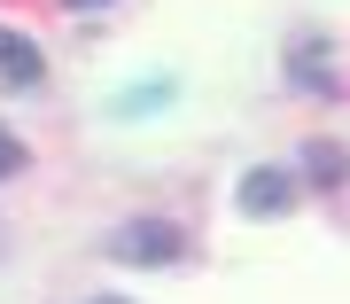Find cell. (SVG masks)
<instances>
[{"instance_id":"obj_7","label":"cell","mask_w":350,"mask_h":304,"mask_svg":"<svg viewBox=\"0 0 350 304\" xmlns=\"http://www.w3.org/2000/svg\"><path fill=\"white\" fill-rule=\"evenodd\" d=\"M63 8H78V16H94V8H109V0H63Z\"/></svg>"},{"instance_id":"obj_2","label":"cell","mask_w":350,"mask_h":304,"mask_svg":"<svg viewBox=\"0 0 350 304\" xmlns=\"http://www.w3.org/2000/svg\"><path fill=\"white\" fill-rule=\"evenodd\" d=\"M234 195H241V211H250V218H280L288 203H296V172H288V164H257Z\"/></svg>"},{"instance_id":"obj_1","label":"cell","mask_w":350,"mask_h":304,"mask_svg":"<svg viewBox=\"0 0 350 304\" xmlns=\"http://www.w3.org/2000/svg\"><path fill=\"white\" fill-rule=\"evenodd\" d=\"M109 257L117 266H179L187 257V227H172V218H125V227H109Z\"/></svg>"},{"instance_id":"obj_5","label":"cell","mask_w":350,"mask_h":304,"mask_svg":"<svg viewBox=\"0 0 350 304\" xmlns=\"http://www.w3.org/2000/svg\"><path fill=\"white\" fill-rule=\"evenodd\" d=\"M0 78H8V86H31L39 78V47L24 31H8V24H0Z\"/></svg>"},{"instance_id":"obj_6","label":"cell","mask_w":350,"mask_h":304,"mask_svg":"<svg viewBox=\"0 0 350 304\" xmlns=\"http://www.w3.org/2000/svg\"><path fill=\"white\" fill-rule=\"evenodd\" d=\"M31 164V156H24V140H16L8 125H0V179H16V172H24Z\"/></svg>"},{"instance_id":"obj_4","label":"cell","mask_w":350,"mask_h":304,"mask_svg":"<svg viewBox=\"0 0 350 304\" xmlns=\"http://www.w3.org/2000/svg\"><path fill=\"white\" fill-rule=\"evenodd\" d=\"M288 78H296L304 94H342V78H335V63H327V39H304V55L288 47Z\"/></svg>"},{"instance_id":"obj_3","label":"cell","mask_w":350,"mask_h":304,"mask_svg":"<svg viewBox=\"0 0 350 304\" xmlns=\"http://www.w3.org/2000/svg\"><path fill=\"white\" fill-rule=\"evenodd\" d=\"M288 172H296V188H319V195H335L342 179H350V156L335 149V140H312V149H304Z\"/></svg>"}]
</instances>
